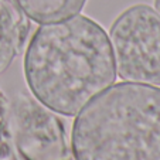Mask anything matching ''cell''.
<instances>
[{"label":"cell","instance_id":"obj_1","mask_svg":"<svg viewBox=\"0 0 160 160\" xmlns=\"http://www.w3.org/2000/svg\"><path fill=\"white\" fill-rule=\"evenodd\" d=\"M31 95L62 116H77L116 79L109 36L84 14L41 24L24 52Z\"/></svg>","mask_w":160,"mask_h":160},{"label":"cell","instance_id":"obj_2","mask_svg":"<svg viewBox=\"0 0 160 160\" xmlns=\"http://www.w3.org/2000/svg\"><path fill=\"white\" fill-rule=\"evenodd\" d=\"M74 160H160V87L112 84L75 116Z\"/></svg>","mask_w":160,"mask_h":160},{"label":"cell","instance_id":"obj_3","mask_svg":"<svg viewBox=\"0 0 160 160\" xmlns=\"http://www.w3.org/2000/svg\"><path fill=\"white\" fill-rule=\"evenodd\" d=\"M116 75L160 87V13L149 4L125 9L109 28Z\"/></svg>","mask_w":160,"mask_h":160},{"label":"cell","instance_id":"obj_4","mask_svg":"<svg viewBox=\"0 0 160 160\" xmlns=\"http://www.w3.org/2000/svg\"><path fill=\"white\" fill-rule=\"evenodd\" d=\"M9 123L13 145L21 160L67 159L68 145L62 122L33 95H16Z\"/></svg>","mask_w":160,"mask_h":160},{"label":"cell","instance_id":"obj_5","mask_svg":"<svg viewBox=\"0 0 160 160\" xmlns=\"http://www.w3.org/2000/svg\"><path fill=\"white\" fill-rule=\"evenodd\" d=\"M30 23L14 0H0V75L20 54Z\"/></svg>","mask_w":160,"mask_h":160},{"label":"cell","instance_id":"obj_6","mask_svg":"<svg viewBox=\"0 0 160 160\" xmlns=\"http://www.w3.org/2000/svg\"><path fill=\"white\" fill-rule=\"evenodd\" d=\"M18 9L31 21L48 24L79 14L87 0H14Z\"/></svg>","mask_w":160,"mask_h":160},{"label":"cell","instance_id":"obj_7","mask_svg":"<svg viewBox=\"0 0 160 160\" xmlns=\"http://www.w3.org/2000/svg\"><path fill=\"white\" fill-rule=\"evenodd\" d=\"M9 156H10V148L7 146L6 142H3V140L0 139V160L6 159Z\"/></svg>","mask_w":160,"mask_h":160},{"label":"cell","instance_id":"obj_8","mask_svg":"<svg viewBox=\"0 0 160 160\" xmlns=\"http://www.w3.org/2000/svg\"><path fill=\"white\" fill-rule=\"evenodd\" d=\"M154 9L160 13V0H154Z\"/></svg>","mask_w":160,"mask_h":160}]
</instances>
